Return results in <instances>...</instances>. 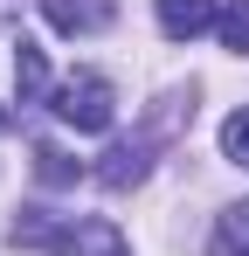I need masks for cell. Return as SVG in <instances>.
Wrapping results in <instances>:
<instances>
[{"label": "cell", "instance_id": "6da1fadb", "mask_svg": "<svg viewBox=\"0 0 249 256\" xmlns=\"http://www.w3.org/2000/svg\"><path fill=\"white\" fill-rule=\"evenodd\" d=\"M14 242L48 250V256H132L111 222H70V214H42V208H28L14 222Z\"/></svg>", "mask_w": 249, "mask_h": 256}, {"label": "cell", "instance_id": "7a4b0ae2", "mask_svg": "<svg viewBox=\"0 0 249 256\" xmlns=\"http://www.w3.org/2000/svg\"><path fill=\"white\" fill-rule=\"evenodd\" d=\"M48 111L70 132H111L118 90H111V76H97V70H76V76H62V84L48 90Z\"/></svg>", "mask_w": 249, "mask_h": 256}, {"label": "cell", "instance_id": "3957f363", "mask_svg": "<svg viewBox=\"0 0 249 256\" xmlns=\"http://www.w3.org/2000/svg\"><path fill=\"white\" fill-rule=\"evenodd\" d=\"M152 152H160V132H138V138H118L104 160H97V180L104 187H138L152 173Z\"/></svg>", "mask_w": 249, "mask_h": 256}, {"label": "cell", "instance_id": "277c9868", "mask_svg": "<svg viewBox=\"0 0 249 256\" xmlns=\"http://www.w3.org/2000/svg\"><path fill=\"white\" fill-rule=\"evenodd\" d=\"M160 7V35L166 42H194L208 28H222V7L214 0H152Z\"/></svg>", "mask_w": 249, "mask_h": 256}, {"label": "cell", "instance_id": "5b68a950", "mask_svg": "<svg viewBox=\"0 0 249 256\" xmlns=\"http://www.w3.org/2000/svg\"><path fill=\"white\" fill-rule=\"evenodd\" d=\"M56 35H104L111 28V0H42Z\"/></svg>", "mask_w": 249, "mask_h": 256}, {"label": "cell", "instance_id": "8992f818", "mask_svg": "<svg viewBox=\"0 0 249 256\" xmlns=\"http://www.w3.org/2000/svg\"><path fill=\"white\" fill-rule=\"evenodd\" d=\"M14 84H21V97H28V104L48 90V56H42L28 35H21V48H14Z\"/></svg>", "mask_w": 249, "mask_h": 256}, {"label": "cell", "instance_id": "52a82bcc", "mask_svg": "<svg viewBox=\"0 0 249 256\" xmlns=\"http://www.w3.org/2000/svg\"><path fill=\"white\" fill-rule=\"evenodd\" d=\"M214 256H249V201H236L214 222Z\"/></svg>", "mask_w": 249, "mask_h": 256}, {"label": "cell", "instance_id": "ba28073f", "mask_svg": "<svg viewBox=\"0 0 249 256\" xmlns=\"http://www.w3.org/2000/svg\"><path fill=\"white\" fill-rule=\"evenodd\" d=\"M35 173H42V187H76V160L70 152H56V146H35Z\"/></svg>", "mask_w": 249, "mask_h": 256}, {"label": "cell", "instance_id": "9c48e42d", "mask_svg": "<svg viewBox=\"0 0 249 256\" xmlns=\"http://www.w3.org/2000/svg\"><path fill=\"white\" fill-rule=\"evenodd\" d=\"M222 152H228L236 166H249V104H242V111H228V118H222Z\"/></svg>", "mask_w": 249, "mask_h": 256}, {"label": "cell", "instance_id": "30bf717a", "mask_svg": "<svg viewBox=\"0 0 249 256\" xmlns=\"http://www.w3.org/2000/svg\"><path fill=\"white\" fill-rule=\"evenodd\" d=\"M222 42L236 48V56H249V0H228L222 7Z\"/></svg>", "mask_w": 249, "mask_h": 256}, {"label": "cell", "instance_id": "8fae6325", "mask_svg": "<svg viewBox=\"0 0 249 256\" xmlns=\"http://www.w3.org/2000/svg\"><path fill=\"white\" fill-rule=\"evenodd\" d=\"M14 14H21V0H0V28H14Z\"/></svg>", "mask_w": 249, "mask_h": 256}, {"label": "cell", "instance_id": "7c38bea8", "mask_svg": "<svg viewBox=\"0 0 249 256\" xmlns=\"http://www.w3.org/2000/svg\"><path fill=\"white\" fill-rule=\"evenodd\" d=\"M7 125H14V118H7V111H0V132H7Z\"/></svg>", "mask_w": 249, "mask_h": 256}]
</instances>
